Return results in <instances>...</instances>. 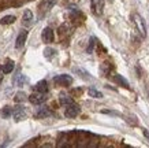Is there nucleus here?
Masks as SVG:
<instances>
[{"mask_svg":"<svg viewBox=\"0 0 149 148\" xmlns=\"http://www.w3.org/2000/svg\"><path fill=\"white\" fill-rule=\"evenodd\" d=\"M131 19H133V23L136 25L137 30H138V33L141 34V37H146V25H145L144 18L141 17L140 14L134 13L131 15Z\"/></svg>","mask_w":149,"mask_h":148,"instance_id":"f257e3e1","label":"nucleus"},{"mask_svg":"<svg viewBox=\"0 0 149 148\" xmlns=\"http://www.w3.org/2000/svg\"><path fill=\"white\" fill-rule=\"evenodd\" d=\"M54 82L56 85H60V86H68L72 84V77L68 76V74H60V76L55 77Z\"/></svg>","mask_w":149,"mask_h":148,"instance_id":"f03ea898","label":"nucleus"},{"mask_svg":"<svg viewBox=\"0 0 149 148\" xmlns=\"http://www.w3.org/2000/svg\"><path fill=\"white\" fill-rule=\"evenodd\" d=\"M47 100L45 97V93H42V92H37V90H34L30 96H29V102L32 104H42L44 102Z\"/></svg>","mask_w":149,"mask_h":148,"instance_id":"7ed1b4c3","label":"nucleus"},{"mask_svg":"<svg viewBox=\"0 0 149 148\" xmlns=\"http://www.w3.org/2000/svg\"><path fill=\"white\" fill-rule=\"evenodd\" d=\"M104 4H105L104 0H91L92 13L95 14V15H101L104 10Z\"/></svg>","mask_w":149,"mask_h":148,"instance_id":"20e7f679","label":"nucleus"},{"mask_svg":"<svg viewBox=\"0 0 149 148\" xmlns=\"http://www.w3.org/2000/svg\"><path fill=\"white\" fill-rule=\"evenodd\" d=\"M26 110H25V107H21V106H18V107H15L13 110V117H14V121L15 122H21L23 121V119H26Z\"/></svg>","mask_w":149,"mask_h":148,"instance_id":"39448f33","label":"nucleus"},{"mask_svg":"<svg viewBox=\"0 0 149 148\" xmlns=\"http://www.w3.org/2000/svg\"><path fill=\"white\" fill-rule=\"evenodd\" d=\"M79 114V107H78L77 104H68V106H66V111H64V115L67 118H75Z\"/></svg>","mask_w":149,"mask_h":148,"instance_id":"423d86ee","label":"nucleus"},{"mask_svg":"<svg viewBox=\"0 0 149 148\" xmlns=\"http://www.w3.org/2000/svg\"><path fill=\"white\" fill-rule=\"evenodd\" d=\"M41 39H42V41L47 43V44L52 43L54 39H55L54 30H52L51 27H44V29H42V33H41Z\"/></svg>","mask_w":149,"mask_h":148,"instance_id":"0eeeda50","label":"nucleus"},{"mask_svg":"<svg viewBox=\"0 0 149 148\" xmlns=\"http://www.w3.org/2000/svg\"><path fill=\"white\" fill-rule=\"evenodd\" d=\"M32 23H33L32 10H25V13H23V15H22V25L29 27V26H32Z\"/></svg>","mask_w":149,"mask_h":148,"instance_id":"6e6552de","label":"nucleus"},{"mask_svg":"<svg viewBox=\"0 0 149 148\" xmlns=\"http://www.w3.org/2000/svg\"><path fill=\"white\" fill-rule=\"evenodd\" d=\"M26 39H27V32L26 30H22L18 34L17 40H15V48H17V49H21V48H22L23 44L26 43Z\"/></svg>","mask_w":149,"mask_h":148,"instance_id":"1a4fd4ad","label":"nucleus"},{"mask_svg":"<svg viewBox=\"0 0 149 148\" xmlns=\"http://www.w3.org/2000/svg\"><path fill=\"white\" fill-rule=\"evenodd\" d=\"M55 4H56V0H42L40 4V10L42 13H48Z\"/></svg>","mask_w":149,"mask_h":148,"instance_id":"9d476101","label":"nucleus"},{"mask_svg":"<svg viewBox=\"0 0 149 148\" xmlns=\"http://www.w3.org/2000/svg\"><path fill=\"white\" fill-rule=\"evenodd\" d=\"M34 90H37V92H42V93H47L48 92V84H47L45 80H41L38 81L36 84V86H34Z\"/></svg>","mask_w":149,"mask_h":148,"instance_id":"9b49d317","label":"nucleus"},{"mask_svg":"<svg viewBox=\"0 0 149 148\" xmlns=\"http://www.w3.org/2000/svg\"><path fill=\"white\" fill-rule=\"evenodd\" d=\"M113 80H115V82H118L119 85H122V86H125V88H130V85H129V82H127V80L125 78V77H122L120 74H115L113 76Z\"/></svg>","mask_w":149,"mask_h":148,"instance_id":"f8f14e48","label":"nucleus"},{"mask_svg":"<svg viewBox=\"0 0 149 148\" xmlns=\"http://www.w3.org/2000/svg\"><path fill=\"white\" fill-rule=\"evenodd\" d=\"M59 102H60L62 106H68V104L72 103V99L68 95H66V93H60L59 95Z\"/></svg>","mask_w":149,"mask_h":148,"instance_id":"ddd939ff","label":"nucleus"},{"mask_svg":"<svg viewBox=\"0 0 149 148\" xmlns=\"http://www.w3.org/2000/svg\"><path fill=\"white\" fill-rule=\"evenodd\" d=\"M51 114H52V112H51V110L48 107H41L40 110L36 112V117L37 118H45V117H49Z\"/></svg>","mask_w":149,"mask_h":148,"instance_id":"4468645a","label":"nucleus"},{"mask_svg":"<svg viewBox=\"0 0 149 148\" xmlns=\"http://www.w3.org/2000/svg\"><path fill=\"white\" fill-rule=\"evenodd\" d=\"M14 65L15 63L13 62V60H7L6 62V65H3V74H10V73H13V70H14Z\"/></svg>","mask_w":149,"mask_h":148,"instance_id":"2eb2a0df","label":"nucleus"},{"mask_svg":"<svg viewBox=\"0 0 149 148\" xmlns=\"http://www.w3.org/2000/svg\"><path fill=\"white\" fill-rule=\"evenodd\" d=\"M88 93H89V96H92V97H95V99H101L103 97V93H101L100 90H97L96 88H89Z\"/></svg>","mask_w":149,"mask_h":148,"instance_id":"dca6fc26","label":"nucleus"},{"mask_svg":"<svg viewBox=\"0 0 149 148\" xmlns=\"http://www.w3.org/2000/svg\"><path fill=\"white\" fill-rule=\"evenodd\" d=\"M26 97H27L26 93L21 90V92H17V93H15V97H14V100H15L17 103H22V102H25V100H26Z\"/></svg>","mask_w":149,"mask_h":148,"instance_id":"f3484780","label":"nucleus"},{"mask_svg":"<svg viewBox=\"0 0 149 148\" xmlns=\"http://www.w3.org/2000/svg\"><path fill=\"white\" fill-rule=\"evenodd\" d=\"M14 21H15V17H14V15H6V17H3V18L0 19V23H1V25H10V23H13Z\"/></svg>","mask_w":149,"mask_h":148,"instance_id":"a211bd4d","label":"nucleus"},{"mask_svg":"<svg viewBox=\"0 0 149 148\" xmlns=\"http://www.w3.org/2000/svg\"><path fill=\"white\" fill-rule=\"evenodd\" d=\"M13 115V108L8 107V106H6L4 108H3V111H1V117L3 118H10Z\"/></svg>","mask_w":149,"mask_h":148,"instance_id":"6ab92c4d","label":"nucleus"},{"mask_svg":"<svg viewBox=\"0 0 149 148\" xmlns=\"http://www.w3.org/2000/svg\"><path fill=\"white\" fill-rule=\"evenodd\" d=\"M55 54H56V51H55L54 48H45V49H44V56H45V58H48V59H51Z\"/></svg>","mask_w":149,"mask_h":148,"instance_id":"aec40b11","label":"nucleus"},{"mask_svg":"<svg viewBox=\"0 0 149 148\" xmlns=\"http://www.w3.org/2000/svg\"><path fill=\"white\" fill-rule=\"evenodd\" d=\"M93 47H95V39H91V44H89V47H88V52H89V54H92Z\"/></svg>","mask_w":149,"mask_h":148,"instance_id":"412c9836","label":"nucleus"},{"mask_svg":"<svg viewBox=\"0 0 149 148\" xmlns=\"http://www.w3.org/2000/svg\"><path fill=\"white\" fill-rule=\"evenodd\" d=\"M108 69H109L108 63H104L103 66H101V72H103V74H107V73H108Z\"/></svg>","mask_w":149,"mask_h":148,"instance_id":"4be33fe9","label":"nucleus"},{"mask_svg":"<svg viewBox=\"0 0 149 148\" xmlns=\"http://www.w3.org/2000/svg\"><path fill=\"white\" fill-rule=\"evenodd\" d=\"M144 136H145V137H146V139L149 140V132H148V130H146V129H144Z\"/></svg>","mask_w":149,"mask_h":148,"instance_id":"5701e85b","label":"nucleus"},{"mask_svg":"<svg viewBox=\"0 0 149 148\" xmlns=\"http://www.w3.org/2000/svg\"><path fill=\"white\" fill-rule=\"evenodd\" d=\"M1 73H3V69L0 67V84H1V81H3V76H1Z\"/></svg>","mask_w":149,"mask_h":148,"instance_id":"b1692460","label":"nucleus"}]
</instances>
